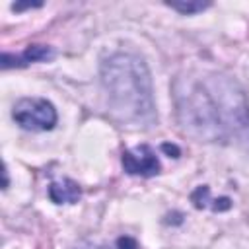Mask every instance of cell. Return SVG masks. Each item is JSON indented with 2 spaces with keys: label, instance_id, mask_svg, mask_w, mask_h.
<instances>
[{
  "label": "cell",
  "instance_id": "obj_4",
  "mask_svg": "<svg viewBox=\"0 0 249 249\" xmlns=\"http://www.w3.org/2000/svg\"><path fill=\"white\" fill-rule=\"evenodd\" d=\"M121 163L128 175H140V177L158 175L160 167H161L156 152L148 144H140V146H134L130 150H124Z\"/></svg>",
  "mask_w": 249,
  "mask_h": 249
},
{
  "label": "cell",
  "instance_id": "obj_1",
  "mask_svg": "<svg viewBox=\"0 0 249 249\" xmlns=\"http://www.w3.org/2000/svg\"><path fill=\"white\" fill-rule=\"evenodd\" d=\"M101 84L111 113L130 124L148 128L156 123L152 78L134 53H115L101 62Z\"/></svg>",
  "mask_w": 249,
  "mask_h": 249
},
{
  "label": "cell",
  "instance_id": "obj_11",
  "mask_svg": "<svg viewBox=\"0 0 249 249\" xmlns=\"http://www.w3.org/2000/svg\"><path fill=\"white\" fill-rule=\"evenodd\" d=\"M161 152H165L169 158H179V156H181V150H179V146H175V144H169V142H163V144H161Z\"/></svg>",
  "mask_w": 249,
  "mask_h": 249
},
{
  "label": "cell",
  "instance_id": "obj_5",
  "mask_svg": "<svg viewBox=\"0 0 249 249\" xmlns=\"http://www.w3.org/2000/svg\"><path fill=\"white\" fill-rule=\"evenodd\" d=\"M54 56V51L47 45H29L21 54H10L2 53V68H14V66H27L29 62L39 60H51Z\"/></svg>",
  "mask_w": 249,
  "mask_h": 249
},
{
  "label": "cell",
  "instance_id": "obj_8",
  "mask_svg": "<svg viewBox=\"0 0 249 249\" xmlns=\"http://www.w3.org/2000/svg\"><path fill=\"white\" fill-rule=\"evenodd\" d=\"M208 195H210V189H208L206 185H200V187H196V189L193 191V195H191V200H193V204H195L196 208H206V202H208Z\"/></svg>",
  "mask_w": 249,
  "mask_h": 249
},
{
  "label": "cell",
  "instance_id": "obj_3",
  "mask_svg": "<svg viewBox=\"0 0 249 249\" xmlns=\"http://www.w3.org/2000/svg\"><path fill=\"white\" fill-rule=\"evenodd\" d=\"M12 119L25 130L45 132L56 124V109L43 97H21L12 109Z\"/></svg>",
  "mask_w": 249,
  "mask_h": 249
},
{
  "label": "cell",
  "instance_id": "obj_9",
  "mask_svg": "<svg viewBox=\"0 0 249 249\" xmlns=\"http://www.w3.org/2000/svg\"><path fill=\"white\" fill-rule=\"evenodd\" d=\"M117 249H138V243L130 235H121L117 239Z\"/></svg>",
  "mask_w": 249,
  "mask_h": 249
},
{
  "label": "cell",
  "instance_id": "obj_10",
  "mask_svg": "<svg viewBox=\"0 0 249 249\" xmlns=\"http://www.w3.org/2000/svg\"><path fill=\"white\" fill-rule=\"evenodd\" d=\"M230 208H231V200L228 196H222V198L212 200V210L214 212H224V210H230Z\"/></svg>",
  "mask_w": 249,
  "mask_h": 249
},
{
  "label": "cell",
  "instance_id": "obj_7",
  "mask_svg": "<svg viewBox=\"0 0 249 249\" xmlns=\"http://www.w3.org/2000/svg\"><path fill=\"white\" fill-rule=\"evenodd\" d=\"M167 6L171 10H177L183 16H191V14H198L210 8V2H167Z\"/></svg>",
  "mask_w": 249,
  "mask_h": 249
},
{
  "label": "cell",
  "instance_id": "obj_13",
  "mask_svg": "<svg viewBox=\"0 0 249 249\" xmlns=\"http://www.w3.org/2000/svg\"><path fill=\"white\" fill-rule=\"evenodd\" d=\"M4 189H8V171L4 167Z\"/></svg>",
  "mask_w": 249,
  "mask_h": 249
},
{
  "label": "cell",
  "instance_id": "obj_6",
  "mask_svg": "<svg viewBox=\"0 0 249 249\" xmlns=\"http://www.w3.org/2000/svg\"><path fill=\"white\" fill-rule=\"evenodd\" d=\"M47 195L49 198L54 202V204H74L80 200L82 196V189L76 181L72 179H62V181H54L49 185L47 189Z\"/></svg>",
  "mask_w": 249,
  "mask_h": 249
},
{
  "label": "cell",
  "instance_id": "obj_2",
  "mask_svg": "<svg viewBox=\"0 0 249 249\" xmlns=\"http://www.w3.org/2000/svg\"><path fill=\"white\" fill-rule=\"evenodd\" d=\"M177 113L189 134L204 142L228 140L214 97L204 84H187L183 91H177Z\"/></svg>",
  "mask_w": 249,
  "mask_h": 249
},
{
  "label": "cell",
  "instance_id": "obj_12",
  "mask_svg": "<svg viewBox=\"0 0 249 249\" xmlns=\"http://www.w3.org/2000/svg\"><path fill=\"white\" fill-rule=\"evenodd\" d=\"M41 4H14V10H23V8H39Z\"/></svg>",
  "mask_w": 249,
  "mask_h": 249
}]
</instances>
